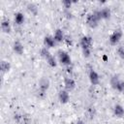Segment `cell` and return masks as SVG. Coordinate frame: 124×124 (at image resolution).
<instances>
[{
  "mask_svg": "<svg viewBox=\"0 0 124 124\" xmlns=\"http://www.w3.org/2000/svg\"><path fill=\"white\" fill-rule=\"evenodd\" d=\"M65 14H66V16H67L68 18H71V17H72V14L69 12V10H65Z\"/></svg>",
  "mask_w": 124,
  "mask_h": 124,
  "instance_id": "cell-27",
  "label": "cell"
},
{
  "mask_svg": "<svg viewBox=\"0 0 124 124\" xmlns=\"http://www.w3.org/2000/svg\"><path fill=\"white\" fill-rule=\"evenodd\" d=\"M41 55H42V57H44V58L46 60L51 54H50V52H49V50H48L47 47H43V48L41 49Z\"/></svg>",
  "mask_w": 124,
  "mask_h": 124,
  "instance_id": "cell-20",
  "label": "cell"
},
{
  "mask_svg": "<svg viewBox=\"0 0 124 124\" xmlns=\"http://www.w3.org/2000/svg\"><path fill=\"white\" fill-rule=\"evenodd\" d=\"M122 35H123V33H122V30L121 29H119V28L118 29H115L112 32V34L109 36V43L112 46H116L119 43V41L121 40Z\"/></svg>",
  "mask_w": 124,
  "mask_h": 124,
  "instance_id": "cell-2",
  "label": "cell"
},
{
  "mask_svg": "<svg viewBox=\"0 0 124 124\" xmlns=\"http://www.w3.org/2000/svg\"><path fill=\"white\" fill-rule=\"evenodd\" d=\"M13 50L16 53V54H18V55H21L22 53H23V51H24V46H23V45L21 44V42H19V41H15L14 42V44H13Z\"/></svg>",
  "mask_w": 124,
  "mask_h": 124,
  "instance_id": "cell-9",
  "label": "cell"
},
{
  "mask_svg": "<svg viewBox=\"0 0 124 124\" xmlns=\"http://www.w3.org/2000/svg\"><path fill=\"white\" fill-rule=\"evenodd\" d=\"M58 99L60 101L61 104H66L69 102L70 100V95H69V91L67 90H60L58 93Z\"/></svg>",
  "mask_w": 124,
  "mask_h": 124,
  "instance_id": "cell-8",
  "label": "cell"
},
{
  "mask_svg": "<svg viewBox=\"0 0 124 124\" xmlns=\"http://www.w3.org/2000/svg\"><path fill=\"white\" fill-rule=\"evenodd\" d=\"M0 69H1V72L3 74L8 73L11 70V64H10V62H8L6 60H2L1 63H0Z\"/></svg>",
  "mask_w": 124,
  "mask_h": 124,
  "instance_id": "cell-15",
  "label": "cell"
},
{
  "mask_svg": "<svg viewBox=\"0 0 124 124\" xmlns=\"http://www.w3.org/2000/svg\"><path fill=\"white\" fill-rule=\"evenodd\" d=\"M27 10L29 13H31L34 16H37V14H38V7L34 3H28L27 4Z\"/></svg>",
  "mask_w": 124,
  "mask_h": 124,
  "instance_id": "cell-18",
  "label": "cell"
},
{
  "mask_svg": "<svg viewBox=\"0 0 124 124\" xmlns=\"http://www.w3.org/2000/svg\"><path fill=\"white\" fill-rule=\"evenodd\" d=\"M24 19H25V17H24V15L22 13L17 12V13L15 14V22L16 24H18V25L22 24L24 22Z\"/></svg>",
  "mask_w": 124,
  "mask_h": 124,
  "instance_id": "cell-17",
  "label": "cell"
},
{
  "mask_svg": "<svg viewBox=\"0 0 124 124\" xmlns=\"http://www.w3.org/2000/svg\"><path fill=\"white\" fill-rule=\"evenodd\" d=\"M90 53H91V49L90 48H86V49H82V54L84 57H89L90 56Z\"/></svg>",
  "mask_w": 124,
  "mask_h": 124,
  "instance_id": "cell-26",
  "label": "cell"
},
{
  "mask_svg": "<svg viewBox=\"0 0 124 124\" xmlns=\"http://www.w3.org/2000/svg\"><path fill=\"white\" fill-rule=\"evenodd\" d=\"M113 113L116 117H123L124 116V108L119 104L115 105L113 108Z\"/></svg>",
  "mask_w": 124,
  "mask_h": 124,
  "instance_id": "cell-14",
  "label": "cell"
},
{
  "mask_svg": "<svg viewBox=\"0 0 124 124\" xmlns=\"http://www.w3.org/2000/svg\"><path fill=\"white\" fill-rule=\"evenodd\" d=\"M49 79L46 78H42L40 80H39V89L40 91H43L45 93H46L47 89L49 88Z\"/></svg>",
  "mask_w": 124,
  "mask_h": 124,
  "instance_id": "cell-5",
  "label": "cell"
},
{
  "mask_svg": "<svg viewBox=\"0 0 124 124\" xmlns=\"http://www.w3.org/2000/svg\"><path fill=\"white\" fill-rule=\"evenodd\" d=\"M64 87L67 91H72L76 87V81L72 78H66L64 79Z\"/></svg>",
  "mask_w": 124,
  "mask_h": 124,
  "instance_id": "cell-7",
  "label": "cell"
},
{
  "mask_svg": "<svg viewBox=\"0 0 124 124\" xmlns=\"http://www.w3.org/2000/svg\"><path fill=\"white\" fill-rule=\"evenodd\" d=\"M97 13L99 15L100 19H108V18H109L110 15H111L109 8H103V9L97 11Z\"/></svg>",
  "mask_w": 124,
  "mask_h": 124,
  "instance_id": "cell-10",
  "label": "cell"
},
{
  "mask_svg": "<svg viewBox=\"0 0 124 124\" xmlns=\"http://www.w3.org/2000/svg\"><path fill=\"white\" fill-rule=\"evenodd\" d=\"M53 38H54L56 43H60L62 41H64L65 40V36H64L63 31L61 29H56L54 34H53Z\"/></svg>",
  "mask_w": 124,
  "mask_h": 124,
  "instance_id": "cell-13",
  "label": "cell"
},
{
  "mask_svg": "<svg viewBox=\"0 0 124 124\" xmlns=\"http://www.w3.org/2000/svg\"><path fill=\"white\" fill-rule=\"evenodd\" d=\"M19 124H31L30 117H29L28 115H25V116H24V119H23Z\"/></svg>",
  "mask_w": 124,
  "mask_h": 124,
  "instance_id": "cell-25",
  "label": "cell"
},
{
  "mask_svg": "<svg viewBox=\"0 0 124 124\" xmlns=\"http://www.w3.org/2000/svg\"><path fill=\"white\" fill-rule=\"evenodd\" d=\"M58 60L64 66H70V64H71V57L64 50H59L58 51Z\"/></svg>",
  "mask_w": 124,
  "mask_h": 124,
  "instance_id": "cell-3",
  "label": "cell"
},
{
  "mask_svg": "<svg viewBox=\"0 0 124 124\" xmlns=\"http://www.w3.org/2000/svg\"><path fill=\"white\" fill-rule=\"evenodd\" d=\"M88 78H89V80L90 82L93 84V85H97L99 84L100 82V78H99V75L97 74L96 71H94L93 69H91L88 73Z\"/></svg>",
  "mask_w": 124,
  "mask_h": 124,
  "instance_id": "cell-6",
  "label": "cell"
},
{
  "mask_svg": "<svg viewBox=\"0 0 124 124\" xmlns=\"http://www.w3.org/2000/svg\"><path fill=\"white\" fill-rule=\"evenodd\" d=\"M62 4H63V6H64L65 10H69V9L71 8V6H72L73 2H72V1H70V0H64V1L62 2Z\"/></svg>",
  "mask_w": 124,
  "mask_h": 124,
  "instance_id": "cell-24",
  "label": "cell"
},
{
  "mask_svg": "<svg viewBox=\"0 0 124 124\" xmlns=\"http://www.w3.org/2000/svg\"><path fill=\"white\" fill-rule=\"evenodd\" d=\"M1 29L4 33H11L12 31V27H11V23L10 20L8 18H3L1 21Z\"/></svg>",
  "mask_w": 124,
  "mask_h": 124,
  "instance_id": "cell-11",
  "label": "cell"
},
{
  "mask_svg": "<svg viewBox=\"0 0 124 124\" xmlns=\"http://www.w3.org/2000/svg\"><path fill=\"white\" fill-rule=\"evenodd\" d=\"M65 41H66V43H67L68 45H72V40H71V38L66 37V38H65Z\"/></svg>",
  "mask_w": 124,
  "mask_h": 124,
  "instance_id": "cell-28",
  "label": "cell"
},
{
  "mask_svg": "<svg viewBox=\"0 0 124 124\" xmlns=\"http://www.w3.org/2000/svg\"><path fill=\"white\" fill-rule=\"evenodd\" d=\"M79 44H80L81 49H86V48L91 49V46L93 44V39L90 36H82L79 40Z\"/></svg>",
  "mask_w": 124,
  "mask_h": 124,
  "instance_id": "cell-4",
  "label": "cell"
},
{
  "mask_svg": "<svg viewBox=\"0 0 124 124\" xmlns=\"http://www.w3.org/2000/svg\"><path fill=\"white\" fill-rule=\"evenodd\" d=\"M85 114H86V116H87L89 119H93V118L95 117V115H96V108H95L93 106L88 107V108H86V110H85Z\"/></svg>",
  "mask_w": 124,
  "mask_h": 124,
  "instance_id": "cell-16",
  "label": "cell"
},
{
  "mask_svg": "<svg viewBox=\"0 0 124 124\" xmlns=\"http://www.w3.org/2000/svg\"><path fill=\"white\" fill-rule=\"evenodd\" d=\"M116 52H117L118 56H119L121 59H124V46H117V48H116Z\"/></svg>",
  "mask_w": 124,
  "mask_h": 124,
  "instance_id": "cell-23",
  "label": "cell"
},
{
  "mask_svg": "<svg viewBox=\"0 0 124 124\" xmlns=\"http://www.w3.org/2000/svg\"><path fill=\"white\" fill-rule=\"evenodd\" d=\"M46 62H47V64H48L50 67H52V68L56 67V65H57L56 59L54 58V56H53V55H50V56H49V57L46 59Z\"/></svg>",
  "mask_w": 124,
  "mask_h": 124,
  "instance_id": "cell-19",
  "label": "cell"
},
{
  "mask_svg": "<svg viewBox=\"0 0 124 124\" xmlns=\"http://www.w3.org/2000/svg\"><path fill=\"white\" fill-rule=\"evenodd\" d=\"M119 80H120V79H119L118 76H116V75H114V76H112V77L110 78L109 82H110V85H111V87H112L113 89L115 88V86H116V84H117V82H118Z\"/></svg>",
  "mask_w": 124,
  "mask_h": 124,
  "instance_id": "cell-21",
  "label": "cell"
},
{
  "mask_svg": "<svg viewBox=\"0 0 124 124\" xmlns=\"http://www.w3.org/2000/svg\"><path fill=\"white\" fill-rule=\"evenodd\" d=\"M100 17H99V15L97 13V11L89 14L87 16H86V24L90 27V28H95L98 26V22L100 21Z\"/></svg>",
  "mask_w": 124,
  "mask_h": 124,
  "instance_id": "cell-1",
  "label": "cell"
},
{
  "mask_svg": "<svg viewBox=\"0 0 124 124\" xmlns=\"http://www.w3.org/2000/svg\"><path fill=\"white\" fill-rule=\"evenodd\" d=\"M76 124H85V122H84V121H82V120H78Z\"/></svg>",
  "mask_w": 124,
  "mask_h": 124,
  "instance_id": "cell-29",
  "label": "cell"
},
{
  "mask_svg": "<svg viewBox=\"0 0 124 124\" xmlns=\"http://www.w3.org/2000/svg\"><path fill=\"white\" fill-rule=\"evenodd\" d=\"M114 89L117 90L118 92H123V91H124V81L120 79V80L117 82V84H116V86H115Z\"/></svg>",
  "mask_w": 124,
  "mask_h": 124,
  "instance_id": "cell-22",
  "label": "cell"
},
{
  "mask_svg": "<svg viewBox=\"0 0 124 124\" xmlns=\"http://www.w3.org/2000/svg\"><path fill=\"white\" fill-rule=\"evenodd\" d=\"M55 40L53 38V36H46L45 39H44V45H45V47H47V48H50V47H53L55 46Z\"/></svg>",
  "mask_w": 124,
  "mask_h": 124,
  "instance_id": "cell-12",
  "label": "cell"
}]
</instances>
